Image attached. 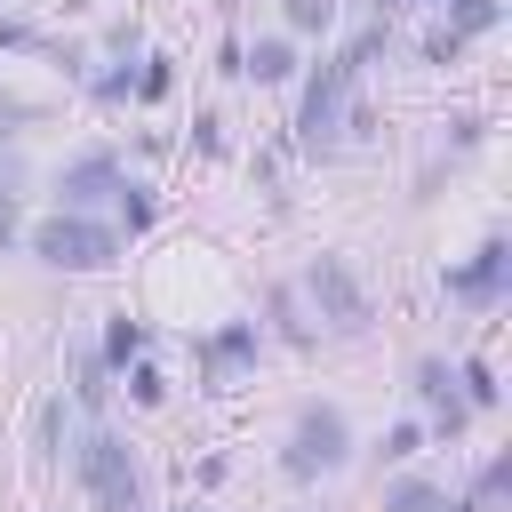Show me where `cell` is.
<instances>
[{
    "label": "cell",
    "mask_w": 512,
    "mask_h": 512,
    "mask_svg": "<svg viewBox=\"0 0 512 512\" xmlns=\"http://www.w3.org/2000/svg\"><path fill=\"white\" fill-rule=\"evenodd\" d=\"M384 48H392V24L368 16L344 48H328V56L304 64V80H296V120H288V152H296V160H336V152H344V120H352L360 80H368V64H376Z\"/></svg>",
    "instance_id": "cell-1"
},
{
    "label": "cell",
    "mask_w": 512,
    "mask_h": 512,
    "mask_svg": "<svg viewBox=\"0 0 512 512\" xmlns=\"http://www.w3.org/2000/svg\"><path fill=\"white\" fill-rule=\"evenodd\" d=\"M280 480L288 488H320V480H344L360 464V432H352V408L344 400H296L288 424H280V448H272Z\"/></svg>",
    "instance_id": "cell-2"
},
{
    "label": "cell",
    "mask_w": 512,
    "mask_h": 512,
    "mask_svg": "<svg viewBox=\"0 0 512 512\" xmlns=\"http://www.w3.org/2000/svg\"><path fill=\"white\" fill-rule=\"evenodd\" d=\"M72 480H80V496L96 504V512H152V496H144V448L104 416V424H80V440H72Z\"/></svg>",
    "instance_id": "cell-3"
},
{
    "label": "cell",
    "mask_w": 512,
    "mask_h": 512,
    "mask_svg": "<svg viewBox=\"0 0 512 512\" xmlns=\"http://www.w3.org/2000/svg\"><path fill=\"white\" fill-rule=\"evenodd\" d=\"M24 256H32L40 272H64V280H96V272H120L128 240H120L104 216H64V208H48V216L24 232Z\"/></svg>",
    "instance_id": "cell-4"
},
{
    "label": "cell",
    "mask_w": 512,
    "mask_h": 512,
    "mask_svg": "<svg viewBox=\"0 0 512 512\" xmlns=\"http://www.w3.org/2000/svg\"><path fill=\"white\" fill-rule=\"evenodd\" d=\"M296 296H304L312 328H320V336H336V344H360V336L376 328V304H368L360 272H352V264H344L336 248L304 256V272H296Z\"/></svg>",
    "instance_id": "cell-5"
},
{
    "label": "cell",
    "mask_w": 512,
    "mask_h": 512,
    "mask_svg": "<svg viewBox=\"0 0 512 512\" xmlns=\"http://www.w3.org/2000/svg\"><path fill=\"white\" fill-rule=\"evenodd\" d=\"M120 184H128L120 152H112V144H80V152H72V160L48 176V200H56L64 216H104Z\"/></svg>",
    "instance_id": "cell-6"
},
{
    "label": "cell",
    "mask_w": 512,
    "mask_h": 512,
    "mask_svg": "<svg viewBox=\"0 0 512 512\" xmlns=\"http://www.w3.org/2000/svg\"><path fill=\"white\" fill-rule=\"evenodd\" d=\"M440 296L464 304V312H504V296H512V240L488 232L464 264H440Z\"/></svg>",
    "instance_id": "cell-7"
},
{
    "label": "cell",
    "mask_w": 512,
    "mask_h": 512,
    "mask_svg": "<svg viewBox=\"0 0 512 512\" xmlns=\"http://www.w3.org/2000/svg\"><path fill=\"white\" fill-rule=\"evenodd\" d=\"M408 392H416V416H424L432 440H464L472 408H464V392H456V360H448V352H416V360H408Z\"/></svg>",
    "instance_id": "cell-8"
},
{
    "label": "cell",
    "mask_w": 512,
    "mask_h": 512,
    "mask_svg": "<svg viewBox=\"0 0 512 512\" xmlns=\"http://www.w3.org/2000/svg\"><path fill=\"white\" fill-rule=\"evenodd\" d=\"M192 352H200L208 384H240V376H256V360H264V328H256V320H216Z\"/></svg>",
    "instance_id": "cell-9"
},
{
    "label": "cell",
    "mask_w": 512,
    "mask_h": 512,
    "mask_svg": "<svg viewBox=\"0 0 512 512\" xmlns=\"http://www.w3.org/2000/svg\"><path fill=\"white\" fill-rule=\"evenodd\" d=\"M240 80L248 88H296L304 80V48L288 32H256V40H240Z\"/></svg>",
    "instance_id": "cell-10"
},
{
    "label": "cell",
    "mask_w": 512,
    "mask_h": 512,
    "mask_svg": "<svg viewBox=\"0 0 512 512\" xmlns=\"http://www.w3.org/2000/svg\"><path fill=\"white\" fill-rule=\"evenodd\" d=\"M448 504H456V488L432 480V472H416V464L384 472V488H376V512H448Z\"/></svg>",
    "instance_id": "cell-11"
},
{
    "label": "cell",
    "mask_w": 512,
    "mask_h": 512,
    "mask_svg": "<svg viewBox=\"0 0 512 512\" xmlns=\"http://www.w3.org/2000/svg\"><path fill=\"white\" fill-rule=\"evenodd\" d=\"M264 312H272V320H256L264 344H288V352H312V344H320V328H312V312H304V296H296L288 280L264 296Z\"/></svg>",
    "instance_id": "cell-12"
},
{
    "label": "cell",
    "mask_w": 512,
    "mask_h": 512,
    "mask_svg": "<svg viewBox=\"0 0 512 512\" xmlns=\"http://www.w3.org/2000/svg\"><path fill=\"white\" fill-rule=\"evenodd\" d=\"M72 440H80V408H72L64 392H48V400L32 408V456H40V464H64Z\"/></svg>",
    "instance_id": "cell-13"
},
{
    "label": "cell",
    "mask_w": 512,
    "mask_h": 512,
    "mask_svg": "<svg viewBox=\"0 0 512 512\" xmlns=\"http://www.w3.org/2000/svg\"><path fill=\"white\" fill-rule=\"evenodd\" d=\"M104 224H112L120 240H144V232L160 224V184H152V176H128V184L112 192V208H104Z\"/></svg>",
    "instance_id": "cell-14"
},
{
    "label": "cell",
    "mask_w": 512,
    "mask_h": 512,
    "mask_svg": "<svg viewBox=\"0 0 512 512\" xmlns=\"http://www.w3.org/2000/svg\"><path fill=\"white\" fill-rule=\"evenodd\" d=\"M152 352V320H136V312H104V328H96V360L120 376L128 360H144Z\"/></svg>",
    "instance_id": "cell-15"
},
{
    "label": "cell",
    "mask_w": 512,
    "mask_h": 512,
    "mask_svg": "<svg viewBox=\"0 0 512 512\" xmlns=\"http://www.w3.org/2000/svg\"><path fill=\"white\" fill-rule=\"evenodd\" d=\"M504 496H512V448H488L480 472L456 488V504H464V512H504Z\"/></svg>",
    "instance_id": "cell-16"
},
{
    "label": "cell",
    "mask_w": 512,
    "mask_h": 512,
    "mask_svg": "<svg viewBox=\"0 0 512 512\" xmlns=\"http://www.w3.org/2000/svg\"><path fill=\"white\" fill-rule=\"evenodd\" d=\"M432 448V432H424V416H392L384 432H376V448H368V464L376 472H400V464H416Z\"/></svg>",
    "instance_id": "cell-17"
},
{
    "label": "cell",
    "mask_w": 512,
    "mask_h": 512,
    "mask_svg": "<svg viewBox=\"0 0 512 512\" xmlns=\"http://www.w3.org/2000/svg\"><path fill=\"white\" fill-rule=\"evenodd\" d=\"M456 392H464V408H472V416H496V408H504L496 360H488V352H464V360H456Z\"/></svg>",
    "instance_id": "cell-18"
},
{
    "label": "cell",
    "mask_w": 512,
    "mask_h": 512,
    "mask_svg": "<svg viewBox=\"0 0 512 512\" xmlns=\"http://www.w3.org/2000/svg\"><path fill=\"white\" fill-rule=\"evenodd\" d=\"M496 24H504V0H448V8H440V32H448L456 48H472V40H488Z\"/></svg>",
    "instance_id": "cell-19"
},
{
    "label": "cell",
    "mask_w": 512,
    "mask_h": 512,
    "mask_svg": "<svg viewBox=\"0 0 512 512\" xmlns=\"http://www.w3.org/2000/svg\"><path fill=\"white\" fill-rule=\"evenodd\" d=\"M336 16H344V0H280V32H288L296 48H304V40H328Z\"/></svg>",
    "instance_id": "cell-20"
},
{
    "label": "cell",
    "mask_w": 512,
    "mask_h": 512,
    "mask_svg": "<svg viewBox=\"0 0 512 512\" xmlns=\"http://www.w3.org/2000/svg\"><path fill=\"white\" fill-rule=\"evenodd\" d=\"M176 96V56L168 48H144L136 56V80H128V104H168Z\"/></svg>",
    "instance_id": "cell-21"
},
{
    "label": "cell",
    "mask_w": 512,
    "mask_h": 512,
    "mask_svg": "<svg viewBox=\"0 0 512 512\" xmlns=\"http://www.w3.org/2000/svg\"><path fill=\"white\" fill-rule=\"evenodd\" d=\"M112 392H128V408H168V368L144 352V360H128V368L112 376Z\"/></svg>",
    "instance_id": "cell-22"
},
{
    "label": "cell",
    "mask_w": 512,
    "mask_h": 512,
    "mask_svg": "<svg viewBox=\"0 0 512 512\" xmlns=\"http://www.w3.org/2000/svg\"><path fill=\"white\" fill-rule=\"evenodd\" d=\"M480 144H488V120H480V112L440 120V152H448V160H464V152H480Z\"/></svg>",
    "instance_id": "cell-23"
},
{
    "label": "cell",
    "mask_w": 512,
    "mask_h": 512,
    "mask_svg": "<svg viewBox=\"0 0 512 512\" xmlns=\"http://www.w3.org/2000/svg\"><path fill=\"white\" fill-rule=\"evenodd\" d=\"M184 152H200V160H224V112H192V128H184Z\"/></svg>",
    "instance_id": "cell-24"
},
{
    "label": "cell",
    "mask_w": 512,
    "mask_h": 512,
    "mask_svg": "<svg viewBox=\"0 0 512 512\" xmlns=\"http://www.w3.org/2000/svg\"><path fill=\"white\" fill-rule=\"evenodd\" d=\"M224 480H232V456H224V448H208V456L192 464V488L208 496V488H224Z\"/></svg>",
    "instance_id": "cell-25"
},
{
    "label": "cell",
    "mask_w": 512,
    "mask_h": 512,
    "mask_svg": "<svg viewBox=\"0 0 512 512\" xmlns=\"http://www.w3.org/2000/svg\"><path fill=\"white\" fill-rule=\"evenodd\" d=\"M416 56H424V64H456V56H464V48H456V40H448V32H440V24H432V32H424V40H416Z\"/></svg>",
    "instance_id": "cell-26"
},
{
    "label": "cell",
    "mask_w": 512,
    "mask_h": 512,
    "mask_svg": "<svg viewBox=\"0 0 512 512\" xmlns=\"http://www.w3.org/2000/svg\"><path fill=\"white\" fill-rule=\"evenodd\" d=\"M216 80H240V32L216 40Z\"/></svg>",
    "instance_id": "cell-27"
},
{
    "label": "cell",
    "mask_w": 512,
    "mask_h": 512,
    "mask_svg": "<svg viewBox=\"0 0 512 512\" xmlns=\"http://www.w3.org/2000/svg\"><path fill=\"white\" fill-rule=\"evenodd\" d=\"M16 48H32V24H8L0 16V56H16Z\"/></svg>",
    "instance_id": "cell-28"
},
{
    "label": "cell",
    "mask_w": 512,
    "mask_h": 512,
    "mask_svg": "<svg viewBox=\"0 0 512 512\" xmlns=\"http://www.w3.org/2000/svg\"><path fill=\"white\" fill-rule=\"evenodd\" d=\"M8 240H16V192L0 184V248H8Z\"/></svg>",
    "instance_id": "cell-29"
},
{
    "label": "cell",
    "mask_w": 512,
    "mask_h": 512,
    "mask_svg": "<svg viewBox=\"0 0 512 512\" xmlns=\"http://www.w3.org/2000/svg\"><path fill=\"white\" fill-rule=\"evenodd\" d=\"M160 512H208V504H200V496H184V504H160Z\"/></svg>",
    "instance_id": "cell-30"
},
{
    "label": "cell",
    "mask_w": 512,
    "mask_h": 512,
    "mask_svg": "<svg viewBox=\"0 0 512 512\" xmlns=\"http://www.w3.org/2000/svg\"><path fill=\"white\" fill-rule=\"evenodd\" d=\"M384 8H448V0H384Z\"/></svg>",
    "instance_id": "cell-31"
},
{
    "label": "cell",
    "mask_w": 512,
    "mask_h": 512,
    "mask_svg": "<svg viewBox=\"0 0 512 512\" xmlns=\"http://www.w3.org/2000/svg\"><path fill=\"white\" fill-rule=\"evenodd\" d=\"M448 512H464V504H448Z\"/></svg>",
    "instance_id": "cell-32"
}]
</instances>
